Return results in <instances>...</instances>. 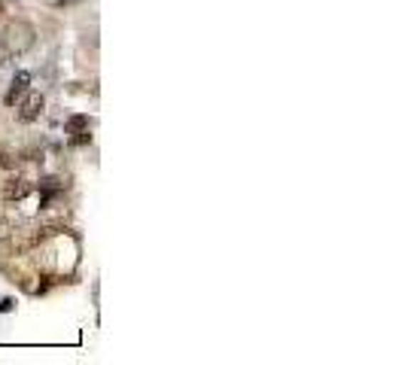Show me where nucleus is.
Instances as JSON below:
<instances>
[{"instance_id": "nucleus-1", "label": "nucleus", "mask_w": 405, "mask_h": 365, "mask_svg": "<svg viewBox=\"0 0 405 365\" xmlns=\"http://www.w3.org/2000/svg\"><path fill=\"white\" fill-rule=\"evenodd\" d=\"M34 43H37V31H34V25H31V21H25V19L6 21V28L0 31V52H4L6 58L25 55Z\"/></svg>"}, {"instance_id": "nucleus-2", "label": "nucleus", "mask_w": 405, "mask_h": 365, "mask_svg": "<svg viewBox=\"0 0 405 365\" xmlns=\"http://www.w3.org/2000/svg\"><path fill=\"white\" fill-rule=\"evenodd\" d=\"M43 107H46V98L40 95V91H31V95L21 98V104H19V122H37L40 119V113Z\"/></svg>"}, {"instance_id": "nucleus-3", "label": "nucleus", "mask_w": 405, "mask_h": 365, "mask_svg": "<svg viewBox=\"0 0 405 365\" xmlns=\"http://www.w3.org/2000/svg\"><path fill=\"white\" fill-rule=\"evenodd\" d=\"M31 182L25 180V177H9L6 182H4V198L6 201H21V198H28L31 195Z\"/></svg>"}, {"instance_id": "nucleus-4", "label": "nucleus", "mask_w": 405, "mask_h": 365, "mask_svg": "<svg viewBox=\"0 0 405 365\" xmlns=\"http://www.w3.org/2000/svg\"><path fill=\"white\" fill-rule=\"evenodd\" d=\"M28 86H31V76L25 73V71H19L16 76H13V86H9V91H6V107H16V101H21L28 95Z\"/></svg>"}, {"instance_id": "nucleus-5", "label": "nucleus", "mask_w": 405, "mask_h": 365, "mask_svg": "<svg viewBox=\"0 0 405 365\" xmlns=\"http://www.w3.org/2000/svg\"><path fill=\"white\" fill-rule=\"evenodd\" d=\"M40 189L43 192H58L61 189V180L58 177H46V180H40Z\"/></svg>"}, {"instance_id": "nucleus-6", "label": "nucleus", "mask_w": 405, "mask_h": 365, "mask_svg": "<svg viewBox=\"0 0 405 365\" xmlns=\"http://www.w3.org/2000/svg\"><path fill=\"white\" fill-rule=\"evenodd\" d=\"M83 128H88V119L86 116H73L71 122H67V131H71V134L73 131H83Z\"/></svg>"}, {"instance_id": "nucleus-7", "label": "nucleus", "mask_w": 405, "mask_h": 365, "mask_svg": "<svg viewBox=\"0 0 405 365\" xmlns=\"http://www.w3.org/2000/svg\"><path fill=\"white\" fill-rule=\"evenodd\" d=\"M0 168H4V170H13L16 168V158L9 155V150H4V146H0Z\"/></svg>"}, {"instance_id": "nucleus-8", "label": "nucleus", "mask_w": 405, "mask_h": 365, "mask_svg": "<svg viewBox=\"0 0 405 365\" xmlns=\"http://www.w3.org/2000/svg\"><path fill=\"white\" fill-rule=\"evenodd\" d=\"M46 4H49L52 9H71V6H76V4H83V0H46Z\"/></svg>"}, {"instance_id": "nucleus-9", "label": "nucleus", "mask_w": 405, "mask_h": 365, "mask_svg": "<svg viewBox=\"0 0 405 365\" xmlns=\"http://www.w3.org/2000/svg\"><path fill=\"white\" fill-rule=\"evenodd\" d=\"M76 137H73V146H83V143H88V140H92V134H88V128H83V131H73Z\"/></svg>"}, {"instance_id": "nucleus-10", "label": "nucleus", "mask_w": 405, "mask_h": 365, "mask_svg": "<svg viewBox=\"0 0 405 365\" xmlns=\"http://www.w3.org/2000/svg\"><path fill=\"white\" fill-rule=\"evenodd\" d=\"M6 311H13V299H0V314H6Z\"/></svg>"}, {"instance_id": "nucleus-11", "label": "nucleus", "mask_w": 405, "mask_h": 365, "mask_svg": "<svg viewBox=\"0 0 405 365\" xmlns=\"http://www.w3.org/2000/svg\"><path fill=\"white\" fill-rule=\"evenodd\" d=\"M6 13V4H4V0H0V16H4Z\"/></svg>"}]
</instances>
